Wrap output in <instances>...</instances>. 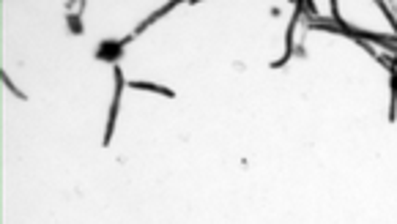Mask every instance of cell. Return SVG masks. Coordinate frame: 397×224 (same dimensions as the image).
Listing matches in <instances>:
<instances>
[{
	"mask_svg": "<svg viewBox=\"0 0 397 224\" xmlns=\"http://www.w3.org/2000/svg\"><path fill=\"white\" fill-rule=\"evenodd\" d=\"M389 82H392V96L397 98V71H392V79H389Z\"/></svg>",
	"mask_w": 397,
	"mask_h": 224,
	"instance_id": "2",
	"label": "cell"
},
{
	"mask_svg": "<svg viewBox=\"0 0 397 224\" xmlns=\"http://www.w3.org/2000/svg\"><path fill=\"white\" fill-rule=\"evenodd\" d=\"M69 22H72L74 33H80V20H77V17H69Z\"/></svg>",
	"mask_w": 397,
	"mask_h": 224,
	"instance_id": "3",
	"label": "cell"
},
{
	"mask_svg": "<svg viewBox=\"0 0 397 224\" xmlns=\"http://www.w3.org/2000/svg\"><path fill=\"white\" fill-rule=\"evenodd\" d=\"M123 44H126V41H102L99 49H96L99 60H118V58H121Z\"/></svg>",
	"mask_w": 397,
	"mask_h": 224,
	"instance_id": "1",
	"label": "cell"
}]
</instances>
